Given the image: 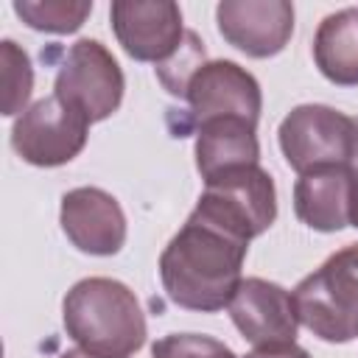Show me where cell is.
<instances>
[{
	"label": "cell",
	"instance_id": "1",
	"mask_svg": "<svg viewBox=\"0 0 358 358\" xmlns=\"http://www.w3.org/2000/svg\"><path fill=\"white\" fill-rule=\"evenodd\" d=\"M249 241L201 213H190L159 255V280L168 299L185 310L215 313L241 285Z\"/></svg>",
	"mask_w": 358,
	"mask_h": 358
},
{
	"label": "cell",
	"instance_id": "2",
	"mask_svg": "<svg viewBox=\"0 0 358 358\" xmlns=\"http://www.w3.org/2000/svg\"><path fill=\"white\" fill-rule=\"evenodd\" d=\"M62 322L78 350L98 358H129L143 350L148 336L140 299L112 277L78 280L64 294Z\"/></svg>",
	"mask_w": 358,
	"mask_h": 358
},
{
	"label": "cell",
	"instance_id": "3",
	"mask_svg": "<svg viewBox=\"0 0 358 358\" xmlns=\"http://www.w3.org/2000/svg\"><path fill=\"white\" fill-rule=\"evenodd\" d=\"M294 305L299 324L330 344L358 336V243L333 252L313 274L296 282Z\"/></svg>",
	"mask_w": 358,
	"mask_h": 358
},
{
	"label": "cell",
	"instance_id": "4",
	"mask_svg": "<svg viewBox=\"0 0 358 358\" xmlns=\"http://www.w3.org/2000/svg\"><path fill=\"white\" fill-rule=\"evenodd\" d=\"M277 140L285 162L299 176L322 168H344L355 145V120L324 103H302L282 117Z\"/></svg>",
	"mask_w": 358,
	"mask_h": 358
},
{
	"label": "cell",
	"instance_id": "5",
	"mask_svg": "<svg viewBox=\"0 0 358 358\" xmlns=\"http://www.w3.org/2000/svg\"><path fill=\"white\" fill-rule=\"evenodd\" d=\"M224 229L243 241L263 235L277 218V190L268 171L246 165L204 182V190L193 207Z\"/></svg>",
	"mask_w": 358,
	"mask_h": 358
},
{
	"label": "cell",
	"instance_id": "6",
	"mask_svg": "<svg viewBox=\"0 0 358 358\" xmlns=\"http://www.w3.org/2000/svg\"><path fill=\"white\" fill-rule=\"evenodd\" d=\"M123 90V70L98 39H78L70 45L53 81V95L78 109L90 123L115 115L120 109Z\"/></svg>",
	"mask_w": 358,
	"mask_h": 358
},
{
	"label": "cell",
	"instance_id": "7",
	"mask_svg": "<svg viewBox=\"0 0 358 358\" xmlns=\"http://www.w3.org/2000/svg\"><path fill=\"white\" fill-rule=\"evenodd\" d=\"M90 134V120L56 95L31 103L11 126V145L22 162L36 168H59L76 159Z\"/></svg>",
	"mask_w": 358,
	"mask_h": 358
},
{
	"label": "cell",
	"instance_id": "8",
	"mask_svg": "<svg viewBox=\"0 0 358 358\" xmlns=\"http://www.w3.org/2000/svg\"><path fill=\"white\" fill-rule=\"evenodd\" d=\"M193 126L213 117H246L257 123L263 109V92L257 78L229 59L204 62L185 90Z\"/></svg>",
	"mask_w": 358,
	"mask_h": 358
},
{
	"label": "cell",
	"instance_id": "9",
	"mask_svg": "<svg viewBox=\"0 0 358 358\" xmlns=\"http://www.w3.org/2000/svg\"><path fill=\"white\" fill-rule=\"evenodd\" d=\"M117 45L134 62H168L182 39V8L171 0H115L109 6Z\"/></svg>",
	"mask_w": 358,
	"mask_h": 358
},
{
	"label": "cell",
	"instance_id": "10",
	"mask_svg": "<svg viewBox=\"0 0 358 358\" xmlns=\"http://www.w3.org/2000/svg\"><path fill=\"white\" fill-rule=\"evenodd\" d=\"M215 22L227 45L252 59H268L291 42L294 6L288 0H221Z\"/></svg>",
	"mask_w": 358,
	"mask_h": 358
},
{
	"label": "cell",
	"instance_id": "11",
	"mask_svg": "<svg viewBox=\"0 0 358 358\" xmlns=\"http://www.w3.org/2000/svg\"><path fill=\"white\" fill-rule=\"evenodd\" d=\"M62 232L87 255L109 257L126 243V215L120 201L101 187H73L62 196Z\"/></svg>",
	"mask_w": 358,
	"mask_h": 358
},
{
	"label": "cell",
	"instance_id": "12",
	"mask_svg": "<svg viewBox=\"0 0 358 358\" xmlns=\"http://www.w3.org/2000/svg\"><path fill=\"white\" fill-rule=\"evenodd\" d=\"M227 310L241 336L255 347L285 344L296 338L299 313L294 296L277 282H268L263 277L241 280Z\"/></svg>",
	"mask_w": 358,
	"mask_h": 358
},
{
	"label": "cell",
	"instance_id": "13",
	"mask_svg": "<svg viewBox=\"0 0 358 358\" xmlns=\"http://www.w3.org/2000/svg\"><path fill=\"white\" fill-rule=\"evenodd\" d=\"M246 165H260L257 123L246 117H213L196 126V168L204 182Z\"/></svg>",
	"mask_w": 358,
	"mask_h": 358
},
{
	"label": "cell",
	"instance_id": "14",
	"mask_svg": "<svg viewBox=\"0 0 358 358\" xmlns=\"http://www.w3.org/2000/svg\"><path fill=\"white\" fill-rule=\"evenodd\" d=\"M350 168H322L302 173L294 185V213L316 232H338L350 227Z\"/></svg>",
	"mask_w": 358,
	"mask_h": 358
},
{
	"label": "cell",
	"instance_id": "15",
	"mask_svg": "<svg viewBox=\"0 0 358 358\" xmlns=\"http://www.w3.org/2000/svg\"><path fill=\"white\" fill-rule=\"evenodd\" d=\"M313 62L338 87H358V8L327 14L313 34Z\"/></svg>",
	"mask_w": 358,
	"mask_h": 358
},
{
	"label": "cell",
	"instance_id": "16",
	"mask_svg": "<svg viewBox=\"0 0 358 358\" xmlns=\"http://www.w3.org/2000/svg\"><path fill=\"white\" fill-rule=\"evenodd\" d=\"M14 14L34 31L76 34L92 14V0H14Z\"/></svg>",
	"mask_w": 358,
	"mask_h": 358
},
{
	"label": "cell",
	"instance_id": "17",
	"mask_svg": "<svg viewBox=\"0 0 358 358\" xmlns=\"http://www.w3.org/2000/svg\"><path fill=\"white\" fill-rule=\"evenodd\" d=\"M0 84H3V115L20 117L28 109L34 92V67L28 53L14 42H0Z\"/></svg>",
	"mask_w": 358,
	"mask_h": 358
},
{
	"label": "cell",
	"instance_id": "18",
	"mask_svg": "<svg viewBox=\"0 0 358 358\" xmlns=\"http://www.w3.org/2000/svg\"><path fill=\"white\" fill-rule=\"evenodd\" d=\"M204 62H207L204 42L199 39V34H196V31H185V39H182L179 50H176L168 62L157 64L154 70H157L159 84H162L171 95L185 98V90H187L190 78L196 76V70H199Z\"/></svg>",
	"mask_w": 358,
	"mask_h": 358
},
{
	"label": "cell",
	"instance_id": "19",
	"mask_svg": "<svg viewBox=\"0 0 358 358\" xmlns=\"http://www.w3.org/2000/svg\"><path fill=\"white\" fill-rule=\"evenodd\" d=\"M151 358H238L224 341L201 333H171L154 341Z\"/></svg>",
	"mask_w": 358,
	"mask_h": 358
},
{
	"label": "cell",
	"instance_id": "20",
	"mask_svg": "<svg viewBox=\"0 0 358 358\" xmlns=\"http://www.w3.org/2000/svg\"><path fill=\"white\" fill-rule=\"evenodd\" d=\"M246 358H310L308 350H302L296 341H285V344H266V347H255Z\"/></svg>",
	"mask_w": 358,
	"mask_h": 358
},
{
	"label": "cell",
	"instance_id": "21",
	"mask_svg": "<svg viewBox=\"0 0 358 358\" xmlns=\"http://www.w3.org/2000/svg\"><path fill=\"white\" fill-rule=\"evenodd\" d=\"M350 179H352V193H350V227L358 229V176L350 173Z\"/></svg>",
	"mask_w": 358,
	"mask_h": 358
},
{
	"label": "cell",
	"instance_id": "22",
	"mask_svg": "<svg viewBox=\"0 0 358 358\" xmlns=\"http://www.w3.org/2000/svg\"><path fill=\"white\" fill-rule=\"evenodd\" d=\"M350 173L358 176V120H355V145H352V157H350Z\"/></svg>",
	"mask_w": 358,
	"mask_h": 358
},
{
	"label": "cell",
	"instance_id": "23",
	"mask_svg": "<svg viewBox=\"0 0 358 358\" xmlns=\"http://www.w3.org/2000/svg\"><path fill=\"white\" fill-rule=\"evenodd\" d=\"M59 358H98V355H90V352H84V350H67V352H62Z\"/></svg>",
	"mask_w": 358,
	"mask_h": 358
}]
</instances>
